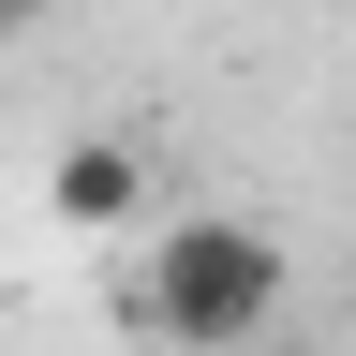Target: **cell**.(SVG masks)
<instances>
[{
    "label": "cell",
    "instance_id": "277c9868",
    "mask_svg": "<svg viewBox=\"0 0 356 356\" xmlns=\"http://www.w3.org/2000/svg\"><path fill=\"white\" fill-rule=\"evenodd\" d=\"M252 356H312V341H282V327H267V341H252Z\"/></svg>",
    "mask_w": 356,
    "mask_h": 356
},
{
    "label": "cell",
    "instance_id": "3957f363",
    "mask_svg": "<svg viewBox=\"0 0 356 356\" xmlns=\"http://www.w3.org/2000/svg\"><path fill=\"white\" fill-rule=\"evenodd\" d=\"M30 15H44V0H0V30H30Z\"/></svg>",
    "mask_w": 356,
    "mask_h": 356
},
{
    "label": "cell",
    "instance_id": "7a4b0ae2",
    "mask_svg": "<svg viewBox=\"0 0 356 356\" xmlns=\"http://www.w3.org/2000/svg\"><path fill=\"white\" fill-rule=\"evenodd\" d=\"M44 208H60L74 238H104V222H134V208H149V163H134L119 134H74V149L44 163Z\"/></svg>",
    "mask_w": 356,
    "mask_h": 356
},
{
    "label": "cell",
    "instance_id": "6da1fadb",
    "mask_svg": "<svg viewBox=\"0 0 356 356\" xmlns=\"http://www.w3.org/2000/svg\"><path fill=\"white\" fill-rule=\"evenodd\" d=\"M282 312H297V252L267 238V222L193 208V222L149 238V327H163L178 356H252Z\"/></svg>",
    "mask_w": 356,
    "mask_h": 356
}]
</instances>
